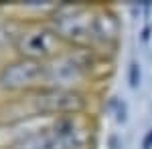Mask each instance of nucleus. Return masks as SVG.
<instances>
[{
  "label": "nucleus",
  "instance_id": "obj_1",
  "mask_svg": "<svg viewBox=\"0 0 152 149\" xmlns=\"http://www.w3.org/2000/svg\"><path fill=\"white\" fill-rule=\"evenodd\" d=\"M95 48H67L63 55L47 63V85L59 89L83 91V85L91 79L97 63Z\"/></svg>",
  "mask_w": 152,
  "mask_h": 149
},
{
  "label": "nucleus",
  "instance_id": "obj_2",
  "mask_svg": "<svg viewBox=\"0 0 152 149\" xmlns=\"http://www.w3.org/2000/svg\"><path fill=\"white\" fill-rule=\"evenodd\" d=\"M94 20L95 8L89 4H57L49 16V24L71 48L94 46Z\"/></svg>",
  "mask_w": 152,
  "mask_h": 149
},
{
  "label": "nucleus",
  "instance_id": "obj_3",
  "mask_svg": "<svg viewBox=\"0 0 152 149\" xmlns=\"http://www.w3.org/2000/svg\"><path fill=\"white\" fill-rule=\"evenodd\" d=\"M28 103L37 117H67V115H85L89 107V95L75 89H59V87H43L31 93Z\"/></svg>",
  "mask_w": 152,
  "mask_h": 149
},
{
  "label": "nucleus",
  "instance_id": "obj_4",
  "mask_svg": "<svg viewBox=\"0 0 152 149\" xmlns=\"http://www.w3.org/2000/svg\"><path fill=\"white\" fill-rule=\"evenodd\" d=\"M14 46H16V53L20 58H31V60H39V63H49L69 48L51 24L39 22L23 28L18 32Z\"/></svg>",
  "mask_w": 152,
  "mask_h": 149
},
{
  "label": "nucleus",
  "instance_id": "obj_5",
  "mask_svg": "<svg viewBox=\"0 0 152 149\" xmlns=\"http://www.w3.org/2000/svg\"><path fill=\"white\" fill-rule=\"evenodd\" d=\"M47 85V63L14 58L0 69V89L8 93H35Z\"/></svg>",
  "mask_w": 152,
  "mask_h": 149
},
{
  "label": "nucleus",
  "instance_id": "obj_6",
  "mask_svg": "<svg viewBox=\"0 0 152 149\" xmlns=\"http://www.w3.org/2000/svg\"><path fill=\"white\" fill-rule=\"evenodd\" d=\"M51 149H91L95 127L87 115L57 117L49 125Z\"/></svg>",
  "mask_w": 152,
  "mask_h": 149
},
{
  "label": "nucleus",
  "instance_id": "obj_7",
  "mask_svg": "<svg viewBox=\"0 0 152 149\" xmlns=\"http://www.w3.org/2000/svg\"><path fill=\"white\" fill-rule=\"evenodd\" d=\"M120 38V20L114 12L105 6L95 8V20H94V46H105V48H114Z\"/></svg>",
  "mask_w": 152,
  "mask_h": 149
},
{
  "label": "nucleus",
  "instance_id": "obj_8",
  "mask_svg": "<svg viewBox=\"0 0 152 149\" xmlns=\"http://www.w3.org/2000/svg\"><path fill=\"white\" fill-rule=\"evenodd\" d=\"M140 77H142L140 65H138L136 60H132L130 67H128V83H130L132 89H138V87H140Z\"/></svg>",
  "mask_w": 152,
  "mask_h": 149
},
{
  "label": "nucleus",
  "instance_id": "obj_9",
  "mask_svg": "<svg viewBox=\"0 0 152 149\" xmlns=\"http://www.w3.org/2000/svg\"><path fill=\"white\" fill-rule=\"evenodd\" d=\"M116 121H118V123H124V121H126V103H118Z\"/></svg>",
  "mask_w": 152,
  "mask_h": 149
},
{
  "label": "nucleus",
  "instance_id": "obj_10",
  "mask_svg": "<svg viewBox=\"0 0 152 149\" xmlns=\"http://www.w3.org/2000/svg\"><path fill=\"white\" fill-rule=\"evenodd\" d=\"M142 149H152V127L146 131V135L142 139Z\"/></svg>",
  "mask_w": 152,
  "mask_h": 149
},
{
  "label": "nucleus",
  "instance_id": "obj_11",
  "mask_svg": "<svg viewBox=\"0 0 152 149\" xmlns=\"http://www.w3.org/2000/svg\"><path fill=\"white\" fill-rule=\"evenodd\" d=\"M140 38H142V42H148V40H150V35H152V26L150 24H146V26H144V28H142V32H140Z\"/></svg>",
  "mask_w": 152,
  "mask_h": 149
}]
</instances>
